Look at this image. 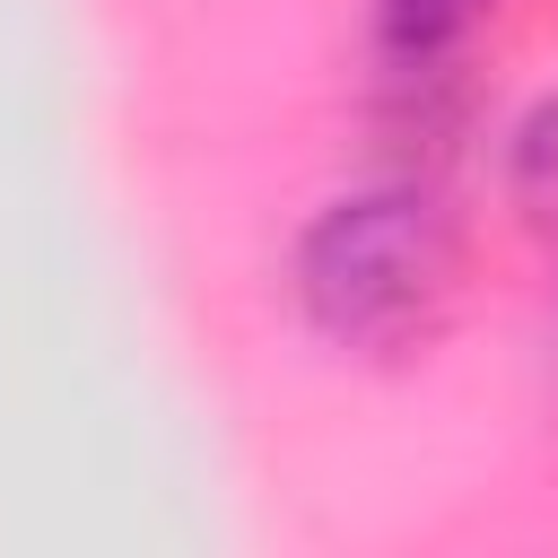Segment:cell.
<instances>
[{
  "label": "cell",
  "mask_w": 558,
  "mask_h": 558,
  "mask_svg": "<svg viewBox=\"0 0 558 558\" xmlns=\"http://www.w3.org/2000/svg\"><path fill=\"white\" fill-rule=\"evenodd\" d=\"M480 288V209L471 174L357 157L340 183H323L288 244H279V296L288 323L357 375H410L427 366Z\"/></svg>",
  "instance_id": "6da1fadb"
},
{
  "label": "cell",
  "mask_w": 558,
  "mask_h": 558,
  "mask_svg": "<svg viewBox=\"0 0 558 558\" xmlns=\"http://www.w3.org/2000/svg\"><path fill=\"white\" fill-rule=\"evenodd\" d=\"M514 0H357V61L366 87L401 78H480L488 35Z\"/></svg>",
  "instance_id": "7a4b0ae2"
},
{
  "label": "cell",
  "mask_w": 558,
  "mask_h": 558,
  "mask_svg": "<svg viewBox=\"0 0 558 558\" xmlns=\"http://www.w3.org/2000/svg\"><path fill=\"white\" fill-rule=\"evenodd\" d=\"M480 174H488V192H497V209L514 227H532V235L558 244V78L523 87L514 105H497Z\"/></svg>",
  "instance_id": "3957f363"
}]
</instances>
